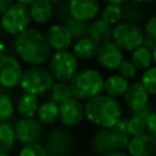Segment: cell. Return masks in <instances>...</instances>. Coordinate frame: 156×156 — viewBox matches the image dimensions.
Here are the masks:
<instances>
[{"label": "cell", "mask_w": 156, "mask_h": 156, "mask_svg": "<svg viewBox=\"0 0 156 156\" xmlns=\"http://www.w3.org/2000/svg\"><path fill=\"white\" fill-rule=\"evenodd\" d=\"M13 50L17 57L28 66H44L52 54L45 33L34 27L15 37Z\"/></svg>", "instance_id": "obj_1"}, {"label": "cell", "mask_w": 156, "mask_h": 156, "mask_svg": "<svg viewBox=\"0 0 156 156\" xmlns=\"http://www.w3.org/2000/svg\"><path fill=\"white\" fill-rule=\"evenodd\" d=\"M122 105L118 99L106 94H100L84 102L85 119L98 128L112 129L122 117Z\"/></svg>", "instance_id": "obj_2"}, {"label": "cell", "mask_w": 156, "mask_h": 156, "mask_svg": "<svg viewBox=\"0 0 156 156\" xmlns=\"http://www.w3.org/2000/svg\"><path fill=\"white\" fill-rule=\"evenodd\" d=\"M105 78L102 73L93 67L78 69L73 78L68 82L72 98L79 101H87L94 96L102 94Z\"/></svg>", "instance_id": "obj_3"}, {"label": "cell", "mask_w": 156, "mask_h": 156, "mask_svg": "<svg viewBox=\"0 0 156 156\" xmlns=\"http://www.w3.org/2000/svg\"><path fill=\"white\" fill-rule=\"evenodd\" d=\"M55 80L45 66H28L23 69L20 88L24 94L40 96L49 93Z\"/></svg>", "instance_id": "obj_4"}, {"label": "cell", "mask_w": 156, "mask_h": 156, "mask_svg": "<svg viewBox=\"0 0 156 156\" xmlns=\"http://www.w3.org/2000/svg\"><path fill=\"white\" fill-rule=\"evenodd\" d=\"M48 69L55 82L68 83L79 69L76 56L69 51H55L48 61Z\"/></svg>", "instance_id": "obj_5"}, {"label": "cell", "mask_w": 156, "mask_h": 156, "mask_svg": "<svg viewBox=\"0 0 156 156\" xmlns=\"http://www.w3.org/2000/svg\"><path fill=\"white\" fill-rule=\"evenodd\" d=\"M30 23L32 20L28 6L18 2H13L4 13H1L0 17V28L13 37L28 29Z\"/></svg>", "instance_id": "obj_6"}, {"label": "cell", "mask_w": 156, "mask_h": 156, "mask_svg": "<svg viewBox=\"0 0 156 156\" xmlns=\"http://www.w3.org/2000/svg\"><path fill=\"white\" fill-rule=\"evenodd\" d=\"M144 30L134 23L129 22H119L118 24L112 27V41L117 44L123 51L132 52L135 49L143 45L144 40Z\"/></svg>", "instance_id": "obj_7"}, {"label": "cell", "mask_w": 156, "mask_h": 156, "mask_svg": "<svg viewBox=\"0 0 156 156\" xmlns=\"http://www.w3.org/2000/svg\"><path fill=\"white\" fill-rule=\"evenodd\" d=\"M23 68L17 57L5 55L0 58V85L1 88L12 89L20 85Z\"/></svg>", "instance_id": "obj_8"}, {"label": "cell", "mask_w": 156, "mask_h": 156, "mask_svg": "<svg viewBox=\"0 0 156 156\" xmlns=\"http://www.w3.org/2000/svg\"><path fill=\"white\" fill-rule=\"evenodd\" d=\"M73 136L65 128H55L46 139V151L49 156H68L73 149Z\"/></svg>", "instance_id": "obj_9"}, {"label": "cell", "mask_w": 156, "mask_h": 156, "mask_svg": "<svg viewBox=\"0 0 156 156\" xmlns=\"http://www.w3.org/2000/svg\"><path fill=\"white\" fill-rule=\"evenodd\" d=\"M16 141L22 145L38 143L43 135V124L37 118H18L13 126Z\"/></svg>", "instance_id": "obj_10"}, {"label": "cell", "mask_w": 156, "mask_h": 156, "mask_svg": "<svg viewBox=\"0 0 156 156\" xmlns=\"http://www.w3.org/2000/svg\"><path fill=\"white\" fill-rule=\"evenodd\" d=\"M84 119V104L82 101L71 98L58 105V121L62 126L74 128L80 126Z\"/></svg>", "instance_id": "obj_11"}, {"label": "cell", "mask_w": 156, "mask_h": 156, "mask_svg": "<svg viewBox=\"0 0 156 156\" xmlns=\"http://www.w3.org/2000/svg\"><path fill=\"white\" fill-rule=\"evenodd\" d=\"M98 63L106 71H116L124 60V51L112 40L99 44L96 54Z\"/></svg>", "instance_id": "obj_12"}, {"label": "cell", "mask_w": 156, "mask_h": 156, "mask_svg": "<svg viewBox=\"0 0 156 156\" xmlns=\"http://www.w3.org/2000/svg\"><path fill=\"white\" fill-rule=\"evenodd\" d=\"M67 10L69 17L89 23L100 15L101 4L100 0H68Z\"/></svg>", "instance_id": "obj_13"}, {"label": "cell", "mask_w": 156, "mask_h": 156, "mask_svg": "<svg viewBox=\"0 0 156 156\" xmlns=\"http://www.w3.org/2000/svg\"><path fill=\"white\" fill-rule=\"evenodd\" d=\"M48 44L52 52L69 50L73 45V38L63 23H54L45 32Z\"/></svg>", "instance_id": "obj_14"}, {"label": "cell", "mask_w": 156, "mask_h": 156, "mask_svg": "<svg viewBox=\"0 0 156 156\" xmlns=\"http://www.w3.org/2000/svg\"><path fill=\"white\" fill-rule=\"evenodd\" d=\"M124 104L130 110V112L139 111L150 104V94L146 91L140 80H135L129 84L127 93L123 96Z\"/></svg>", "instance_id": "obj_15"}, {"label": "cell", "mask_w": 156, "mask_h": 156, "mask_svg": "<svg viewBox=\"0 0 156 156\" xmlns=\"http://www.w3.org/2000/svg\"><path fill=\"white\" fill-rule=\"evenodd\" d=\"M90 145L99 156H105L115 151V132L107 128H96L91 135Z\"/></svg>", "instance_id": "obj_16"}, {"label": "cell", "mask_w": 156, "mask_h": 156, "mask_svg": "<svg viewBox=\"0 0 156 156\" xmlns=\"http://www.w3.org/2000/svg\"><path fill=\"white\" fill-rule=\"evenodd\" d=\"M156 147V139L149 133L132 136L127 149L129 156H152Z\"/></svg>", "instance_id": "obj_17"}, {"label": "cell", "mask_w": 156, "mask_h": 156, "mask_svg": "<svg viewBox=\"0 0 156 156\" xmlns=\"http://www.w3.org/2000/svg\"><path fill=\"white\" fill-rule=\"evenodd\" d=\"M29 15L33 23L43 26L49 23V21L54 17V4L48 0H34L29 6Z\"/></svg>", "instance_id": "obj_18"}, {"label": "cell", "mask_w": 156, "mask_h": 156, "mask_svg": "<svg viewBox=\"0 0 156 156\" xmlns=\"http://www.w3.org/2000/svg\"><path fill=\"white\" fill-rule=\"evenodd\" d=\"M99 49V44L90 39L89 37H84L73 43L71 52L76 56L78 61H90L96 57Z\"/></svg>", "instance_id": "obj_19"}, {"label": "cell", "mask_w": 156, "mask_h": 156, "mask_svg": "<svg viewBox=\"0 0 156 156\" xmlns=\"http://www.w3.org/2000/svg\"><path fill=\"white\" fill-rule=\"evenodd\" d=\"M130 82L118 73H112L105 78L104 82V93L111 98L118 99L123 98L129 88Z\"/></svg>", "instance_id": "obj_20"}, {"label": "cell", "mask_w": 156, "mask_h": 156, "mask_svg": "<svg viewBox=\"0 0 156 156\" xmlns=\"http://www.w3.org/2000/svg\"><path fill=\"white\" fill-rule=\"evenodd\" d=\"M87 37H89L98 44L108 41L112 39V26L106 23L100 17H96L88 23Z\"/></svg>", "instance_id": "obj_21"}, {"label": "cell", "mask_w": 156, "mask_h": 156, "mask_svg": "<svg viewBox=\"0 0 156 156\" xmlns=\"http://www.w3.org/2000/svg\"><path fill=\"white\" fill-rule=\"evenodd\" d=\"M39 105H40L39 96L23 93L17 101L16 110L22 118H35Z\"/></svg>", "instance_id": "obj_22"}, {"label": "cell", "mask_w": 156, "mask_h": 156, "mask_svg": "<svg viewBox=\"0 0 156 156\" xmlns=\"http://www.w3.org/2000/svg\"><path fill=\"white\" fill-rule=\"evenodd\" d=\"M43 126H52L58 121V105L46 100L40 102L37 117H35Z\"/></svg>", "instance_id": "obj_23"}, {"label": "cell", "mask_w": 156, "mask_h": 156, "mask_svg": "<svg viewBox=\"0 0 156 156\" xmlns=\"http://www.w3.org/2000/svg\"><path fill=\"white\" fill-rule=\"evenodd\" d=\"M129 61L134 65V67L138 69V72H144L147 68H150L154 65L152 61V55H151V50L140 46L138 49H135L134 51L130 52V57Z\"/></svg>", "instance_id": "obj_24"}, {"label": "cell", "mask_w": 156, "mask_h": 156, "mask_svg": "<svg viewBox=\"0 0 156 156\" xmlns=\"http://www.w3.org/2000/svg\"><path fill=\"white\" fill-rule=\"evenodd\" d=\"M16 144L13 126L9 122H0V152H10Z\"/></svg>", "instance_id": "obj_25"}, {"label": "cell", "mask_w": 156, "mask_h": 156, "mask_svg": "<svg viewBox=\"0 0 156 156\" xmlns=\"http://www.w3.org/2000/svg\"><path fill=\"white\" fill-rule=\"evenodd\" d=\"M72 94L68 87V83H61V82H55L51 89L49 90V100L60 105L65 102L66 100L71 99Z\"/></svg>", "instance_id": "obj_26"}, {"label": "cell", "mask_w": 156, "mask_h": 156, "mask_svg": "<svg viewBox=\"0 0 156 156\" xmlns=\"http://www.w3.org/2000/svg\"><path fill=\"white\" fill-rule=\"evenodd\" d=\"M100 18L112 27L118 24L123 20L122 6H116V5H110V4L105 5L100 11Z\"/></svg>", "instance_id": "obj_27"}, {"label": "cell", "mask_w": 156, "mask_h": 156, "mask_svg": "<svg viewBox=\"0 0 156 156\" xmlns=\"http://www.w3.org/2000/svg\"><path fill=\"white\" fill-rule=\"evenodd\" d=\"M63 24L66 26V28L68 29V32L71 33L73 41H77L84 37H87V32H88V23L74 20L72 17H67L63 22Z\"/></svg>", "instance_id": "obj_28"}, {"label": "cell", "mask_w": 156, "mask_h": 156, "mask_svg": "<svg viewBox=\"0 0 156 156\" xmlns=\"http://www.w3.org/2000/svg\"><path fill=\"white\" fill-rule=\"evenodd\" d=\"M122 10H123L124 22H129V23H134L139 26V23L143 21V11L138 4L129 1L122 6Z\"/></svg>", "instance_id": "obj_29"}, {"label": "cell", "mask_w": 156, "mask_h": 156, "mask_svg": "<svg viewBox=\"0 0 156 156\" xmlns=\"http://www.w3.org/2000/svg\"><path fill=\"white\" fill-rule=\"evenodd\" d=\"M15 104L10 95L0 93V122H9L15 113Z\"/></svg>", "instance_id": "obj_30"}, {"label": "cell", "mask_w": 156, "mask_h": 156, "mask_svg": "<svg viewBox=\"0 0 156 156\" xmlns=\"http://www.w3.org/2000/svg\"><path fill=\"white\" fill-rule=\"evenodd\" d=\"M140 83L144 85V88L151 96H156V66L155 65H152L150 68H147L141 73Z\"/></svg>", "instance_id": "obj_31"}, {"label": "cell", "mask_w": 156, "mask_h": 156, "mask_svg": "<svg viewBox=\"0 0 156 156\" xmlns=\"http://www.w3.org/2000/svg\"><path fill=\"white\" fill-rule=\"evenodd\" d=\"M146 133V122L145 118L138 115H130L128 118V135L136 136Z\"/></svg>", "instance_id": "obj_32"}, {"label": "cell", "mask_w": 156, "mask_h": 156, "mask_svg": "<svg viewBox=\"0 0 156 156\" xmlns=\"http://www.w3.org/2000/svg\"><path fill=\"white\" fill-rule=\"evenodd\" d=\"M18 156H49L45 145L40 143H33L23 145L18 152Z\"/></svg>", "instance_id": "obj_33"}, {"label": "cell", "mask_w": 156, "mask_h": 156, "mask_svg": "<svg viewBox=\"0 0 156 156\" xmlns=\"http://www.w3.org/2000/svg\"><path fill=\"white\" fill-rule=\"evenodd\" d=\"M116 71H117V73L119 76L124 77L128 80L129 79H134L136 77V74H138V69L134 67V65L129 60H126V58L122 61V63L118 66V68Z\"/></svg>", "instance_id": "obj_34"}, {"label": "cell", "mask_w": 156, "mask_h": 156, "mask_svg": "<svg viewBox=\"0 0 156 156\" xmlns=\"http://www.w3.org/2000/svg\"><path fill=\"white\" fill-rule=\"evenodd\" d=\"M129 140H130V136L128 134L115 132V151H126L127 152Z\"/></svg>", "instance_id": "obj_35"}, {"label": "cell", "mask_w": 156, "mask_h": 156, "mask_svg": "<svg viewBox=\"0 0 156 156\" xmlns=\"http://www.w3.org/2000/svg\"><path fill=\"white\" fill-rule=\"evenodd\" d=\"M144 34L146 37H149L150 39H152L154 41H156V13L155 15H151L145 24H144Z\"/></svg>", "instance_id": "obj_36"}, {"label": "cell", "mask_w": 156, "mask_h": 156, "mask_svg": "<svg viewBox=\"0 0 156 156\" xmlns=\"http://www.w3.org/2000/svg\"><path fill=\"white\" fill-rule=\"evenodd\" d=\"M145 122H146V133H149L151 136L156 139V111L150 112L145 117Z\"/></svg>", "instance_id": "obj_37"}, {"label": "cell", "mask_w": 156, "mask_h": 156, "mask_svg": "<svg viewBox=\"0 0 156 156\" xmlns=\"http://www.w3.org/2000/svg\"><path fill=\"white\" fill-rule=\"evenodd\" d=\"M112 130H113V132H116V133L128 134V118H126V117H123V116H122V117L117 121V123L113 126Z\"/></svg>", "instance_id": "obj_38"}, {"label": "cell", "mask_w": 156, "mask_h": 156, "mask_svg": "<svg viewBox=\"0 0 156 156\" xmlns=\"http://www.w3.org/2000/svg\"><path fill=\"white\" fill-rule=\"evenodd\" d=\"M12 4H13V0H0V15L4 13Z\"/></svg>", "instance_id": "obj_39"}, {"label": "cell", "mask_w": 156, "mask_h": 156, "mask_svg": "<svg viewBox=\"0 0 156 156\" xmlns=\"http://www.w3.org/2000/svg\"><path fill=\"white\" fill-rule=\"evenodd\" d=\"M155 43L156 41H154L152 39H150L149 37H144V40H143V45L141 46H144V48H146V49H149V50H152L154 49V46H155Z\"/></svg>", "instance_id": "obj_40"}, {"label": "cell", "mask_w": 156, "mask_h": 156, "mask_svg": "<svg viewBox=\"0 0 156 156\" xmlns=\"http://www.w3.org/2000/svg\"><path fill=\"white\" fill-rule=\"evenodd\" d=\"M130 0H106L107 4L110 5H116V6H123L126 5L127 2H129Z\"/></svg>", "instance_id": "obj_41"}, {"label": "cell", "mask_w": 156, "mask_h": 156, "mask_svg": "<svg viewBox=\"0 0 156 156\" xmlns=\"http://www.w3.org/2000/svg\"><path fill=\"white\" fill-rule=\"evenodd\" d=\"M5 55H7V46H6L5 41L0 38V58L4 57Z\"/></svg>", "instance_id": "obj_42"}, {"label": "cell", "mask_w": 156, "mask_h": 156, "mask_svg": "<svg viewBox=\"0 0 156 156\" xmlns=\"http://www.w3.org/2000/svg\"><path fill=\"white\" fill-rule=\"evenodd\" d=\"M130 1L134 2V4H138V5H147V4L155 2L156 0H130Z\"/></svg>", "instance_id": "obj_43"}, {"label": "cell", "mask_w": 156, "mask_h": 156, "mask_svg": "<svg viewBox=\"0 0 156 156\" xmlns=\"http://www.w3.org/2000/svg\"><path fill=\"white\" fill-rule=\"evenodd\" d=\"M105 156H129V155L126 151H112V152H110Z\"/></svg>", "instance_id": "obj_44"}, {"label": "cell", "mask_w": 156, "mask_h": 156, "mask_svg": "<svg viewBox=\"0 0 156 156\" xmlns=\"http://www.w3.org/2000/svg\"><path fill=\"white\" fill-rule=\"evenodd\" d=\"M15 2H18V4H22V5H26V6H29L34 0H13Z\"/></svg>", "instance_id": "obj_45"}, {"label": "cell", "mask_w": 156, "mask_h": 156, "mask_svg": "<svg viewBox=\"0 0 156 156\" xmlns=\"http://www.w3.org/2000/svg\"><path fill=\"white\" fill-rule=\"evenodd\" d=\"M151 55H152V61H154V65L156 66V43H155L154 49L151 50Z\"/></svg>", "instance_id": "obj_46"}, {"label": "cell", "mask_w": 156, "mask_h": 156, "mask_svg": "<svg viewBox=\"0 0 156 156\" xmlns=\"http://www.w3.org/2000/svg\"><path fill=\"white\" fill-rule=\"evenodd\" d=\"M48 1H50L51 4H61V2H63L66 0H48Z\"/></svg>", "instance_id": "obj_47"}, {"label": "cell", "mask_w": 156, "mask_h": 156, "mask_svg": "<svg viewBox=\"0 0 156 156\" xmlns=\"http://www.w3.org/2000/svg\"><path fill=\"white\" fill-rule=\"evenodd\" d=\"M0 156H12V155H10V152H0Z\"/></svg>", "instance_id": "obj_48"}, {"label": "cell", "mask_w": 156, "mask_h": 156, "mask_svg": "<svg viewBox=\"0 0 156 156\" xmlns=\"http://www.w3.org/2000/svg\"><path fill=\"white\" fill-rule=\"evenodd\" d=\"M152 156H156V147H155V151H154V155Z\"/></svg>", "instance_id": "obj_49"}, {"label": "cell", "mask_w": 156, "mask_h": 156, "mask_svg": "<svg viewBox=\"0 0 156 156\" xmlns=\"http://www.w3.org/2000/svg\"><path fill=\"white\" fill-rule=\"evenodd\" d=\"M0 93H1V85H0Z\"/></svg>", "instance_id": "obj_50"}]
</instances>
